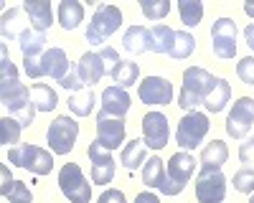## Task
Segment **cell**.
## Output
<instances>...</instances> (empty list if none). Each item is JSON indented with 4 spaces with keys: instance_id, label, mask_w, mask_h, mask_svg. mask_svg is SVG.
Segmentation results:
<instances>
[{
    "instance_id": "6da1fadb",
    "label": "cell",
    "mask_w": 254,
    "mask_h": 203,
    "mask_svg": "<svg viewBox=\"0 0 254 203\" xmlns=\"http://www.w3.org/2000/svg\"><path fill=\"white\" fill-rule=\"evenodd\" d=\"M216 76L208 74L206 69L201 66H190L183 71V87H181V94H178V107L186 109V112H196L198 104H203V97L211 92L214 87Z\"/></svg>"
},
{
    "instance_id": "7a4b0ae2",
    "label": "cell",
    "mask_w": 254,
    "mask_h": 203,
    "mask_svg": "<svg viewBox=\"0 0 254 203\" xmlns=\"http://www.w3.org/2000/svg\"><path fill=\"white\" fill-rule=\"evenodd\" d=\"M0 102L10 112V117H15L23 127H31V122L36 117V107H33L28 87H23L18 79L15 81H0Z\"/></svg>"
},
{
    "instance_id": "3957f363",
    "label": "cell",
    "mask_w": 254,
    "mask_h": 203,
    "mask_svg": "<svg viewBox=\"0 0 254 203\" xmlns=\"http://www.w3.org/2000/svg\"><path fill=\"white\" fill-rule=\"evenodd\" d=\"M23 69L31 79H38V76H51L56 81H61L64 76L69 74L71 64L66 58V51L64 49H46L41 56L36 58H23Z\"/></svg>"
},
{
    "instance_id": "277c9868",
    "label": "cell",
    "mask_w": 254,
    "mask_h": 203,
    "mask_svg": "<svg viewBox=\"0 0 254 203\" xmlns=\"http://www.w3.org/2000/svg\"><path fill=\"white\" fill-rule=\"evenodd\" d=\"M196 170V160L193 155L188 152H176L171 160H168V168H165V183L160 186V193L163 196H178L183 193V188L188 186L190 175Z\"/></svg>"
},
{
    "instance_id": "5b68a950",
    "label": "cell",
    "mask_w": 254,
    "mask_h": 203,
    "mask_svg": "<svg viewBox=\"0 0 254 203\" xmlns=\"http://www.w3.org/2000/svg\"><path fill=\"white\" fill-rule=\"evenodd\" d=\"M8 162H13L15 168H26L33 175H49L54 170V157L49 150L38 145H15L8 152Z\"/></svg>"
},
{
    "instance_id": "8992f818",
    "label": "cell",
    "mask_w": 254,
    "mask_h": 203,
    "mask_svg": "<svg viewBox=\"0 0 254 203\" xmlns=\"http://www.w3.org/2000/svg\"><path fill=\"white\" fill-rule=\"evenodd\" d=\"M122 26V10L117 5H97V13L87 28V41L92 46H102L117 28Z\"/></svg>"
},
{
    "instance_id": "52a82bcc",
    "label": "cell",
    "mask_w": 254,
    "mask_h": 203,
    "mask_svg": "<svg viewBox=\"0 0 254 203\" xmlns=\"http://www.w3.org/2000/svg\"><path fill=\"white\" fill-rule=\"evenodd\" d=\"M59 188L71 203H89L92 201V186L87 183V178H84V173L76 162H66L59 170Z\"/></svg>"
},
{
    "instance_id": "ba28073f",
    "label": "cell",
    "mask_w": 254,
    "mask_h": 203,
    "mask_svg": "<svg viewBox=\"0 0 254 203\" xmlns=\"http://www.w3.org/2000/svg\"><path fill=\"white\" fill-rule=\"evenodd\" d=\"M208 135V117L203 112H188L181 122H178V130H176V142L178 148L186 150H196L203 137Z\"/></svg>"
},
{
    "instance_id": "9c48e42d",
    "label": "cell",
    "mask_w": 254,
    "mask_h": 203,
    "mask_svg": "<svg viewBox=\"0 0 254 203\" xmlns=\"http://www.w3.org/2000/svg\"><path fill=\"white\" fill-rule=\"evenodd\" d=\"M76 135H79V122H74L71 117H56L51 122L49 132H46L51 152H56V155L71 152L74 142H76Z\"/></svg>"
},
{
    "instance_id": "30bf717a",
    "label": "cell",
    "mask_w": 254,
    "mask_h": 203,
    "mask_svg": "<svg viewBox=\"0 0 254 203\" xmlns=\"http://www.w3.org/2000/svg\"><path fill=\"white\" fill-rule=\"evenodd\" d=\"M252 125H254V99L239 97L234 102V107H231L229 117H226V132L234 140H242V137H247Z\"/></svg>"
},
{
    "instance_id": "8fae6325",
    "label": "cell",
    "mask_w": 254,
    "mask_h": 203,
    "mask_svg": "<svg viewBox=\"0 0 254 203\" xmlns=\"http://www.w3.org/2000/svg\"><path fill=\"white\" fill-rule=\"evenodd\" d=\"M198 203H221L226 198V175L221 170H201L196 180Z\"/></svg>"
},
{
    "instance_id": "7c38bea8",
    "label": "cell",
    "mask_w": 254,
    "mask_h": 203,
    "mask_svg": "<svg viewBox=\"0 0 254 203\" xmlns=\"http://www.w3.org/2000/svg\"><path fill=\"white\" fill-rule=\"evenodd\" d=\"M94 140H97L107 152L117 150L122 142H125V119L99 112V114H97V137H94Z\"/></svg>"
},
{
    "instance_id": "4fadbf2b",
    "label": "cell",
    "mask_w": 254,
    "mask_h": 203,
    "mask_svg": "<svg viewBox=\"0 0 254 203\" xmlns=\"http://www.w3.org/2000/svg\"><path fill=\"white\" fill-rule=\"evenodd\" d=\"M211 38H214V53L219 58L229 61L237 56V23L231 18H219L211 28Z\"/></svg>"
},
{
    "instance_id": "5bb4252c",
    "label": "cell",
    "mask_w": 254,
    "mask_h": 203,
    "mask_svg": "<svg viewBox=\"0 0 254 203\" xmlns=\"http://www.w3.org/2000/svg\"><path fill=\"white\" fill-rule=\"evenodd\" d=\"M168 135H171V127H168L165 114L147 112L142 117V140L150 150H163L168 145Z\"/></svg>"
},
{
    "instance_id": "9a60e30c",
    "label": "cell",
    "mask_w": 254,
    "mask_h": 203,
    "mask_svg": "<svg viewBox=\"0 0 254 203\" xmlns=\"http://www.w3.org/2000/svg\"><path fill=\"white\" fill-rule=\"evenodd\" d=\"M87 155L92 160L89 162L92 165V183H97V186H107V183H112V178H115V157H112V152H107L94 140L89 145V150H87Z\"/></svg>"
},
{
    "instance_id": "2e32d148",
    "label": "cell",
    "mask_w": 254,
    "mask_h": 203,
    "mask_svg": "<svg viewBox=\"0 0 254 203\" xmlns=\"http://www.w3.org/2000/svg\"><path fill=\"white\" fill-rule=\"evenodd\" d=\"M137 97L145 104H171L173 102V84L163 76H147L140 81Z\"/></svg>"
},
{
    "instance_id": "e0dca14e",
    "label": "cell",
    "mask_w": 254,
    "mask_h": 203,
    "mask_svg": "<svg viewBox=\"0 0 254 203\" xmlns=\"http://www.w3.org/2000/svg\"><path fill=\"white\" fill-rule=\"evenodd\" d=\"M76 69H79V76H81V81H84V87H94L102 76H110L107 61H104V56H102L99 51H97V53H92V51L84 53V56L79 58Z\"/></svg>"
},
{
    "instance_id": "ac0fdd59",
    "label": "cell",
    "mask_w": 254,
    "mask_h": 203,
    "mask_svg": "<svg viewBox=\"0 0 254 203\" xmlns=\"http://www.w3.org/2000/svg\"><path fill=\"white\" fill-rule=\"evenodd\" d=\"M99 112L125 119V114L130 112V94H127V89H122V87H107V89L102 92V109Z\"/></svg>"
},
{
    "instance_id": "d6986e66",
    "label": "cell",
    "mask_w": 254,
    "mask_h": 203,
    "mask_svg": "<svg viewBox=\"0 0 254 203\" xmlns=\"http://www.w3.org/2000/svg\"><path fill=\"white\" fill-rule=\"evenodd\" d=\"M28 18H31V28L33 31H41L46 33L54 23V10H51V3L49 0H26L23 3Z\"/></svg>"
},
{
    "instance_id": "ffe728a7",
    "label": "cell",
    "mask_w": 254,
    "mask_h": 203,
    "mask_svg": "<svg viewBox=\"0 0 254 203\" xmlns=\"http://www.w3.org/2000/svg\"><path fill=\"white\" fill-rule=\"evenodd\" d=\"M28 28H26V8H10L3 13L0 18V33H3L5 41L20 38Z\"/></svg>"
},
{
    "instance_id": "44dd1931",
    "label": "cell",
    "mask_w": 254,
    "mask_h": 203,
    "mask_svg": "<svg viewBox=\"0 0 254 203\" xmlns=\"http://www.w3.org/2000/svg\"><path fill=\"white\" fill-rule=\"evenodd\" d=\"M122 46H125V51H130V53L153 51V33H150V28L132 26L130 31L122 36Z\"/></svg>"
},
{
    "instance_id": "7402d4cb",
    "label": "cell",
    "mask_w": 254,
    "mask_h": 203,
    "mask_svg": "<svg viewBox=\"0 0 254 203\" xmlns=\"http://www.w3.org/2000/svg\"><path fill=\"white\" fill-rule=\"evenodd\" d=\"M226 157H229L226 142H221V140L208 142V145L203 148V152H201V160H198L201 162V170H221Z\"/></svg>"
},
{
    "instance_id": "603a6c76",
    "label": "cell",
    "mask_w": 254,
    "mask_h": 203,
    "mask_svg": "<svg viewBox=\"0 0 254 203\" xmlns=\"http://www.w3.org/2000/svg\"><path fill=\"white\" fill-rule=\"evenodd\" d=\"M229 99H231V87H229V81L216 76L211 92L203 97V107H206V112H214V114H216V112H221V109L226 107Z\"/></svg>"
},
{
    "instance_id": "cb8c5ba5",
    "label": "cell",
    "mask_w": 254,
    "mask_h": 203,
    "mask_svg": "<svg viewBox=\"0 0 254 203\" xmlns=\"http://www.w3.org/2000/svg\"><path fill=\"white\" fill-rule=\"evenodd\" d=\"M84 20V5L76 3V0H64L59 5V23L64 31H74L79 23Z\"/></svg>"
},
{
    "instance_id": "d4e9b609",
    "label": "cell",
    "mask_w": 254,
    "mask_h": 203,
    "mask_svg": "<svg viewBox=\"0 0 254 203\" xmlns=\"http://www.w3.org/2000/svg\"><path fill=\"white\" fill-rule=\"evenodd\" d=\"M145 140H132V142H127V145L122 148V155H120V162L125 165V170H130L135 173L142 162H145Z\"/></svg>"
},
{
    "instance_id": "484cf974",
    "label": "cell",
    "mask_w": 254,
    "mask_h": 203,
    "mask_svg": "<svg viewBox=\"0 0 254 203\" xmlns=\"http://www.w3.org/2000/svg\"><path fill=\"white\" fill-rule=\"evenodd\" d=\"M31 99H33L36 112H54V109H56V104H59L56 92H54L49 84H41V81L31 87Z\"/></svg>"
},
{
    "instance_id": "4316f807",
    "label": "cell",
    "mask_w": 254,
    "mask_h": 203,
    "mask_svg": "<svg viewBox=\"0 0 254 203\" xmlns=\"http://www.w3.org/2000/svg\"><path fill=\"white\" fill-rule=\"evenodd\" d=\"M18 41H20V51H23V58H36V56H41V53L46 51V33H41V31L28 28Z\"/></svg>"
},
{
    "instance_id": "83f0119b",
    "label": "cell",
    "mask_w": 254,
    "mask_h": 203,
    "mask_svg": "<svg viewBox=\"0 0 254 203\" xmlns=\"http://www.w3.org/2000/svg\"><path fill=\"white\" fill-rule=\"evenodd\" d=\"M142 183L147 188H158V191L165 183V165H163V160L158 155L145 160V165H142Z\"/></svg>"
},
{
    "instance_id": "f1b7e54d",
    "label": "cell",
    "mask_w": 254,
    "mask_h": 203,
    "mask_svg": "<svg viewBox=\"0 0 254 203\" xmlns=\"http://www.w3.org/2000/svg\"><path fill=\"white\" fill-rule=\"evenodd\" d=\"M94 102H97V97H94L92 87H84V89H79V92H71V97H69V109H71L76 117H87V114H92V109H94Z\"/></svg>"
},
{
    "instance_id": "f546056e",
    "label": "cell",
    "mask_w": 254,
    "mask_h": 203,
    "mask_svg": "<svg viewBox=\"0 0 254 203\" xmlns=\"http://www.w3.org/2000/svg\"><path fill=\"white\" fill-rule=\"evenodd\" d=\"M137 76H140V66L135 64V61H120V64L115 66V71H112L115 87H122V89L132 87L137 81Z\"/></svg>"
},
{
    "instance_id": "4dcf8cb0",
    "label": "cell",
    "mask_w": 254,
    "mask_h": 203,
    "mask_svg": "<svg viewBox=\"0 0 254 203\" xmlns=\"http://www.w3.org/2000/svg\"><path fill=\"white\" fill-rule=\"evenodd\" d=\"M150 33H153V53H171L173 41H176V31L158 23V26L150 28Z\"/></svg>"
},
{
    "instance_id": "1f68e13d",
    "label": "cell",
    "mask_w": 254,
    "mask_h": 203,
    "mask_svg": "<svg viewBox=\"0 0 254 203\" xmlns=\"http://www.w3.org/2000/svg\"><path fill=\"white\" fill-rule=\"evenodd\" d=\"M20 130H23V125L15 119V117H10V114H5L3 119H0V145H18V140H20Z\"/></svg>"
},
{
    "instance_id": "d6a6232c",
    "label": "cell",
    "mask_w": 254,
    "mask_h": 203,
    "mask_svg": "<svg viewBox=\"0 0 254 203\" xmlns=\"http://www.w3.org/2000/svg\"><path fill=\"white\" fill-rule=\"evenodd\" d=\"M178 13H181L183 26H198L201 18H203V3L201 0H181Z\"/></svg>"
},
{
    "instance_id": "836d02e7",
    "label": "cell",
    "mask_w": 254,
    "mask_h": 203,
    "mask_svg": "<svg viewBox=\"0 0 254 203\" xmlns=\"http://www.w3.org/2000/svg\"><path fill=\"white\" fill-rule=\"evenodd\" d=\"M196 49V38L186 33V31H176V41H173V49H171V58H188Z\"/></svg>"
},
{
    "instance_id": "e575fe53",
    "label": "cell",
    "mask_w": 254,
    "mask_h": 203,
    "mask_svg": "<svg viewBox=\"0 0 254 203\" xmlns=\"http://www.w3.org/2000/svg\"><path fill=\"white\" fill-rule=\"evenodd\" d=\"M140 8H142L145 18L160 20V18L168 15V10H171V3H168V0H140Z\"/></svg>"
},
{
    "instance_id": "d590c367",
    "label": "cell",
    "mask_w": 254,
    "mask_h": 203,
    "mask_svg": "<svg viewBox=\"0 0 254 203\" xmlns=\"http://www.w3.org/2000/svg\"><path fill=\"white\" fill-rule=\"evenodd\" d=\"M234 188L239 193H254V170L252 168H242L239 173H234Z\"/></svg>"
},
{
    "instance_id": "8d00e7d4",
    "label": "cell",
    "mask_w": 254,
    "mask_h": 203,
    "mask_svg": "<svg viewBox=\"0 0 254 203\" xmlns=\"http://www.w3.org/2000/svg\"><path fill=\"white\" fill-rule=\"evenodd\" d=\"M10 203H33V196H31V191H28V186L23 180H15L13 183V188H10V193L5 196Z\"/></svg>"
},
{
    "instance_id": "74e56055",
    "label": "cell",
    "mask_w": 254,
    "mask_h": 203,
    "mask_svg": "<svg viewBox=\"0 0 254 203\" xmlns=\"http://www.w3.org/2000/svg\"><path fill=\"white\" fill-rule=\"evenodd\" d=\"M18 79V69L13 66V61L8 58V49H0V81H15Z\"/></svg>"
},
{
    "instance_id": "f35d334b",
    "label": "cell",
    "mask_w": 254,
    "mask_h": 203,
    "mask_svg": "<svg viewBox=\"0 0 254 203\" xmlns=\"http://www.w3.org/2000/svg\"><path fill=\"white\" fill-rule=\"evenodd\" d=\"M237 74L244 84H254V56H247L237 64Z\"/></svg>"
},
{
    "instance_id": "ab89813d",
    "label": "cell",
    "mask_w": 254,
    "mask_h": 203,
    "mask_svg": "<svg viewBox=\"0 0 254 203\" xmlns=\"http://www.w3.org/2000/svg\"><path fill=\"white\" fill-rule=\"evenodd\" d=\"M59 84L64 87V89H71V92H79V89H84V81H81V76H79V69L76 66H71L69 69V74L64 76Z\"/></svg>"
},
{
    "instance_id": "60d3db41",
    "label": "cell",
    "mask_w": 254,
    "mask_h": 203,
    "mask_svg": "<svg viewBox=\"0 0 254 203\" xmlns=\"http://www.w3.org/2000/svg\"><path fill=\"white\" fill-rule=\"evenodd\" d=\"M239 160H242L244 168H252V170H254V137H249L247 142H242V148H239Z\"/></svg>"
},
{
    "instance_id": "b9f144b4",
    "label": "cell",
    "mask_w": 254,
    "mask_h": 203,
    "mask_svg": "<svg viewBox=\"0 0 254 203\" xmlns=\"http://www.w3.org/2000/svg\"><path fill=\"white\" fill-rule=\"evenodd\" d=\"M97 203H127V201H125V193H122V191L112 188V191H104V193L97 198Z\"/></svg>"
},
{
    "instance_id": "7bdbcfd3",
    "label": "cell",
    "mask_w": 254,
    "mask_h": 203,
    "mask_svg": "<svg viewBox=\"0 0 254 203\" xmlns=\"http://www.w3.org/2000/svg\"><path fill=\"white\" fill-rule=\"evenodd\" d=\"M135 203H160V198L155 193H150V191H142V193H137Z\"/></svg>"
},
{
    "instance_id": "ee69618b",
    "label": "cell",
    "mask_w": 254,
    "mask_h": 203,
    "mask_svg": "<svg viewBox=\"0 0 254 203\" xmlns=\"http://www.w3.org/2000/svg\"><path fill=\"white\" fill-rule=\"evenodd\" d=\"M0 175H3V196H8L15 180H10V175H8V168H5V165H3V170H0Z\"/></svg>"
},
{
    "instance_id": "f6af8a7d",
    "label": "cell",
    "mask_w": 254,
    "mask_h": 203,
    "mask_svg": "<svg viewBox=\"0 0 254 203\" xmlns=\"http://www.w3.org/2000/svg\"><path fill=\"white\" fill-rule=\"evenodd\" d=\"M244 38H247V46H249V49L254 51V23L244 28Z\"/></svg>"
},
{
    "instance_id": "bcb514c9",
    "label": "cell",
    "mask_w": 254,
    "mask_h": 203,
    "mask_svg": "<svg viewBox=\"0 0 254 203\" xmlns=\"http://www.w3.org/2000/svg\"><path fill=\"white\" fill-rule=\"evenodd\" d=\"M244 13L254 18V3H244Z\"/></svg>"
},
{
    "instance_id": "7dc6e473",
    "label": "cell",
    "mask_w": 254,
    "mask_h": 203,
    "mask_svg": "<svg viewBox=\"0 0 254 203\" xmlns=\"http://www.w3.org/2000/svg\"><path fill=\"white\" fill-rule=\"evenodd\" d=\"M249 203H254V196H252V198H249Z\"/></svg>"
}]
</instances>
